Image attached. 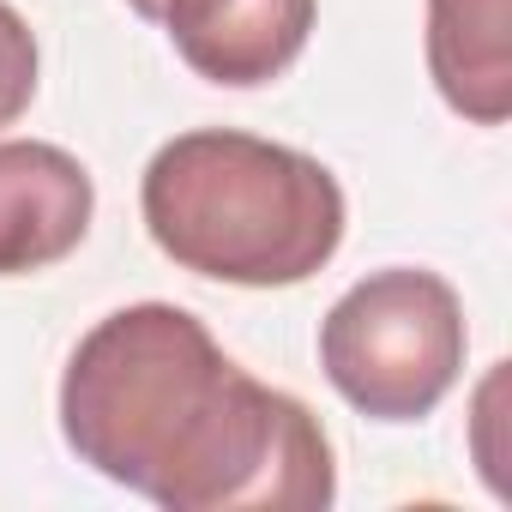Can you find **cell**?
<instances>
[{"label": "cell", "instance_id": "1", "mask_svg": "<svg viewBox=\"0 0 512 512\" xmlns=\"http://www.w3.org/2000/svg\"><path fill=\"white\" fill-rule=\"evenodd\" d=\"M61 434L79 464L169 512H320L338 494L320 416L235 368L175 302L115 308L79 338Z\"/></svg>", "mask_w": 512, "mask_h": 512}, {"label": "cell", "instance_id": "2", "mask_svg": "<svg viewBox=\"0 0 512 512\" xmlns=\"http://www.w3.org/2000/svg\"><path fill=\"white\" fill-rule=\"evenodd\" d=\"M151 241L193 278L235 290H290L332 266L344 247L338 175L278 139L235 127L175 133L139 181Z\"/></svg>", "mask_w": 512, "mask_h": 512}, {"label": "cell", "instance_id": "3", "mask_svg": "<svg viewBox=\"0 0 512 512\" xmlns=\"http://www.w3.org/2000/svg\"><path fill=\"white\" fill-rule=\"evenodd\" d=\"M464 302L440 272L386 266L350 284L320 320V368L374 422H422L464 374Z\"/></svg>", "mask_w": 512, "mask_h": 512}, {"label": "cell", "instance_id": "4", "mask_svg": "<svg viewBox=\"0 0 512 512\" xmlns=\"http://www.w3.org/2000/svg\"><path fill=\"white\" fill-rule=\"evenodd\" d=\"M314 13L320 0H163L157 25L199 79L253 91L302 61Z\"/></svg>", "mask_w": 512, "mask_h": 512}, {"label": "cell", "instance_id": "5", "mask_svg": "<svg viewBox=\"0 0 512 512\" xmlns=\"http://www.w3.org/2000/svg\"><path fill=\"white\" fill-rule=\"evenodd\" d=\"M97 181L49 139H0V278L61 266L91 235Z\"/></svg>", "mask_w": 512, "mask_h": 512}, {"label": "cell", "instance_id": "6", "mask_svg": "<svg viewBox=\"0 0 512 512\" xmlns=\"http://www.w3.org/2000/svg\"><path fill=\"white\" fill-rule=\"evenodd\" d=\"M428 73L452 115L500 127L512 115V0H428Z\"/></svg>", "mask_w": 512, "mask_h": 512}, {"label": "cell", "instance_id": "7", "mask_svg": "<svg viewBox=\"0 0 512 512\" xmlns=\"http://www.w3.org/2000/svg\"><path fill=\"white\" fill-rule=\"evenodd\" d=\"M37 97V37L19 7L0 0V127H13Z\"/></svg>", "mask_w": 512, "mask_h": 512}, {"label": "cell", "instance_id": "8", "mask_svg": "<svg viewBox=\"0 0 512 512\" xmlns=\"http://www.w3.org/2000/svg\"><path fill=\"white\" fill-rule=\"evenodd\" d=\"M127 7H133L139 19H151V25H157V13H163V0H127Z\"/></svg>", "mask_w": 512, "mask_h": 512}]
</instances>
